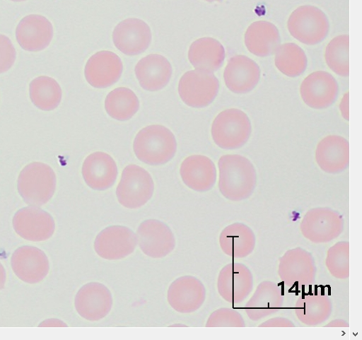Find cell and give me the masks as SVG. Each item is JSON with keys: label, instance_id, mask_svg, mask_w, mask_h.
<instances>
[{"label": "cell", "instance_id": "cell-30", "mask_svg": "<svg viewBox=\"0 0 362 340\" xmlns=\"http://www.w3.org/2000/svg\"><path fill=\"white\" fill-rule=\"evenodd\" d=\"M339 110L343 118L346 120H349V93H346L339 105Z\"/></svg>", "mask_w": 362, "mask_h": 340}, {"label": "cell", "instance_id": "cell-25", "mask_svg": "<svg viewBox=\"0 0 362 340\" xmlns=\"http://www.w3.org/2000/svg\"><path fill=\"white\" fill-rule=\"evenodd\" d=\"M33 103L42 111L57 109L62 100V90L57 81L48 76H40L32 81L30 86Z\"/></svg>", "mask_w": 362, "mask_h": 340}, {"label": "cell", "instance_id": "cell-2", "mask_svg": "<svg viewBox=\"0 0 362 340\" xmlns=\"http://www.w3.org/2000/svg\"><path fill=\"white\" fill-rule=\"evenodd\" d=\"M219 187L228 198L240 199L247 196L256 182V171L247 158L240 155H226L218 161Z\"/></svg>", "mask_w": 362, "mask_h": 340}, {"label": "cell", "instance_id": "cell-24", "mask_svg": "<svg viewBox=\"0 0 362 340\" xmlns=\"http://www.w3.org/2000/svg\"><path fill=\"white\" fill-rule=\"evenodd\" d=\"M188 58L196 70L213 74L222 67L226 52L218 40L204 37L192 44Z\"/></svg>", "mask_w": 362, "mask_h": 340}, {"label": "cell", "instance_id": "cell-15", "mask_svg": "<svg viewBox=\"0 0 362 340\" xmlns=\"http://www.w3.org/2000/svg\"><path fill=\"white\" fill-rule=\"evenodd\" d=\"M260 77L259 66L251 59L243 55L232 57L223 74L227 88L237 95H245L252 91L258 85Z\"/></svg>", "mask_w": 362, "mask_h": 340}, {"label": "cell", "instance_id": "cell-7", "mask_svg": "<svg viewBox=\"0 0 362 340\" xmlns=\"http://www.w3.org/2000/svg\"><path fill=\"white\" fill-rule=\"evenodd\" d=\"M219 81L211 73L191 71L181 78L178 92L189 107L204 108L210 105L219 91Z\"/></svg>", "mask_w": 362, "mask_h": 340}, {"label": "cell", "instance_id": "cell-19", "mask_svg": "<svg viewBox=\"0 0 362 340\" xmlns=\"http://www.w3.org/2000/svg\"><path fill=\"white\" fill-rule=\"evenodd\" d=\"M82 173L88 187L94 190L105 191L115 184L118 176V168L110 155L96 152L86 159Z\"/></svg>", "mask_w": 362, "mask_h": 340}, {"label": "cell", "instance_id": "cell-28", "mask_svg": "<svg viewBox=\"0 0 362 340\" xmlns=\"http://www.w3.org/2000/svg\"><path fill=\"white\" fill-rule=\"evenodd\" d=\"M349 37L340 35L332 39L327 45L325 59L327 66L337 76L349 75Z\"/></svg>", "mask_w": 362, "mask_h": 340}, {"label": "cell", "instance_id": "cell-32", "mask_svg": "<svg viewBox=\"0 0 362 340\" xmlns=\"http://www.w3.org/2000/svg\"><path fill=\"white\" fill-rule=\"evenodd\" d=\"M204 1L209 2V3H213V2H221L222 0H204Z\"/></svg>", "mask_w": 362, "mask_h": 340}, {"label": "cell", "instance_id": "cell-20", "mask_svg": "<svg viewBox=\"0 0 362 340\" xmlns=\"http://www.w3.org/2000/svg\"><path fill=\"white\" fill-rule=\"evenodd\" d=\"M315 160L324 172L337 174L347 168L349 163V144L344 138L330 135L322 139L315 151Z\"/></svg>", "mask_w": 362, "mask_h": 340}, {"label": "cell", "instance_id": "cell-17", "mask_svg": "<svg viewBox=\"0 0 362 340\" xmlns=\"http://www.w3.org/2000/svg\"><path fill=\"white\" fill-rule=\"evenodd\" d=\"M54 37V28L45 17L30 15L24 18L16 30V38L25 51L38 52L45 50Z\"/></svg>", "mask_w": 362, "mask_h": 340}, {"label": "cell", "instance_id": "cell-23", "mask_svg": "<svg viewBox=\"0 0 362 340\" xmlns=\"http://www.w3.org/2000/svg\"><path fill=\"white\" fill-rule=\"evenodd\" d=\"M281 38L277 28L267 21H257L247 28L245 45L247 50L257 57H268L275 54Z\"/></svg>", "mask_w": 362, "mask_h": 340}, {"label": "cell", "instance_id": "cell-6", "mask_svg": "<svg viewBox=\"0 0 362 340\" xmlns=\"http://www.w3.org/2000/svg\"><path fill=\"white\" fill-rule=\"evenodd\" d=\"M154 189V182L150 173L138 165H129L122 172L116 194L124 207L138 209L151 200Z\"/></svg>", "mask_w": 362, "mask_h": 340}, {"label": "cell", "instance_id": "cell-8", "mask_svg": "<svg viewBox=\"0 0 362 340\" xmlns=\"http://www.w3.org/2000/svg\"><path fill=\"white\" fill-rule=\"evenodd\" d=\"M137 245L136 234L132 229L122 225H112L97 235L94 247L100 257L117 261L131 255Z\"/></svg>", "mask_w": 362, "mask_h": 340}, {"label": "cell", "instance_id": "cell-5", "mask_svg": "<svg viewBox=\"0 0 362 340\" xmlns=\"http://www.w3.org/2000/svg\"><path fill=\"white\" fill-rule=\"evenodd\" d=\"M287 28L294 39L303 45L313 46L327 37L329 23L321 10L315 6H303L291 13Z\"/></svg>", "mask_w": 362, "mask_h": 340}, {"label": "cell", "instance_id": "cell-18", "mask_svg": "<svg viewBox=\"0 0 362 340\" xmlns=\"http://www.w3.org/2000/svg\"><path fill=\"white\" fill-rule=\"evenodd\" d=\"M205 298L202 283L192 276H183L175 280L168 291L170 306L180 313H190L198 310Z\"/></svg>", "mask_w": 362, "mask_h": 340}, {"label": "cell", "instance_id": "cell-4", "mask_svg": "<svg viewBox=\"0 0 362 340\" xmlns=\"http://www.w3.org/2000/svg\"><path fill=\"white\" fill-rule=\"evenodd\" d=\"M252 133V125L247 115L238 109H228L221 112L211 127L214 143L223 150L232 151L245 146Z\"/></svg>", "mask_w": 362, "mask_h": 340}, {"label": "cell", "instance_id": "cell-9", "mask_svg": "<svg viewBox=\"0 0 362 340\" xmlns=\"http://www.w3.org/2000/svg\"><path fill=\"white\" fill-rule=\"evenodd\" d=\"M136 236L142 252L151 258H163L175 248L173 232L166 223L159 220L143 221L137 229Z\"/></svg>", "mask_w": 362, "mask_h": 340}, {"label": "cell", "instance_id": "cell-33", "mask_svg": "<svg viewBox=\"0 0 362 340\" xmlns=\"http://www.w3.org/2000/svg\"><path fill=\"white\" fill-rule=\"evenodd\" d=\"M11 1L20 3V2L26 1V0H11Z\"/></svg>", "mask_w": 362, "mask_h": 340}, {"label": "cell", "instance_id": "cell-12", "mask_svg": "<svg viewBox=\"0 0 362 340\" xmlns=\"http://www.w3.org/2000/svg\"><path fill=\"white\" fill-rule=\"evenodd\" d=\"M300 93L307 106L314 110H324L335 102L339 94V86L331 74L316 71L303 80Z\"/></svg>", "mask_w": 362, "mask_h": 340}, {"label": "cell", "instance_id": "cell-14", "mask_svg": "<svg viewBox=\"0 0 362 340\" xmlns=\"http://www.w3.org/2000/svg\"><path fill=\"white\" fill-rule=\"evenodd\" d=\"M11 265L20 279L31 284L43 281L50 269L46 253L37 247L28 245L16 250L12 255Z\"/></svg>", "mask_w": 362, "mask_h": 340}, {"label": "cell", "instance_id": "cell-21", "mask_svg": "<svg viewBox=\"0 0 362 340\" xmlns=\"http://www.w3.org/2000/svg\"><path fill=\"white\" fill-rule=\"evenodd\" d=\"M135 74L142 88L156 92L168 86L173 75V68L165 57L151 54L137 64Z\"/></svg>", "mask_w": 362, "mask_h": 340}, {"label": "cell", "instance_id": "cell-31", "mask_svg": "<svg viewBox=\"0 0 362 340\" xmlns=\"http://www.w3.org/2000/svg\"><path fill=\"white\" fill-rule=\"evenodd\" d=\"M7 280L6 271L4 265L0 263V290L5 288Z\"/></svg>", "mask_w": 362, "mask_h": 340}, {"label": "cell", "instance_id": "cell-13", "mask_svg": "<svg viewBox=\"0 0 362 340\" xmlns=\"http://www.w3.org/2000/svg\"><path fill=\"white\" fill-rule=\"evenodd\" d=\"M152 33L143 20L129 18L120 23L113 32V42L118 50L127 56H137L151 45Z\"/></svg>", "mask_w": 362, "mask_h": 340}, {"label": "cell", "instance_id": "cell-1", "mask_svg": "<svg viewBox=\"0 0 362 340\" xmlns=\"http://www.w3.org/2000/svg\"><path fill=\"white\" fill-rule=\"evenodd\" d=\"M134 153L141 162L161 165L170 161L177 151V141L168 128L152 125L143 129L135 138Z\"/></svg>", "mask_w": 362, "mask_h": 340}, {"label": "cell", "instance_id": "cell-3", "mask_svg": "<svg viewBox=\"0 0 362 340\" xmlns=\"http://www.w3.org/2000/svg\"><path fill=\"white\" fill-rule=\"evenodd\" d=\"M18 189L26 204L38 207L44 206L55 194L56 174L47 164L33 163L21 171Z\"/></svg>", "mask_w": 362, "mask_h": 340}, {"label": "cell", "instance_id": "cell-16", "mask_svg": "<svg viewBox=\"0 0 362 340\" xmlns=\"http://www.w3.org/2000/svg\"><path fill=\"white\" fill-rule=\"evenodd\" d=\"M123 73L121 59L115 53L103 51L88 60L85 76L88 83L95 88L104 89L115 85Z\"/></svg>", "mask_w": 362, "mask_h": 340}, {"label": "cell", "instance_id": "cell-29", "mask_svg": "<svg viewBox=\"0 0 362 340\" xmlns=\"http://www.w3.org/2000/svg\"><path fill=\"white\" fill-rule=\"evenodd\" d=\"M16 58V49L11 40L8 37L0 35V74L11 70Z\"/></svg>", "mask_w": 362, "mask_h": 340}, {"label": "cell", "instance_id": "cell-22", "mask_svg": "<svg viewBox=\"0 0 362 340\" xmlns=\"http://www.w3.org/2000/svg\"><path fill=\"white\" fill-rule=\"evenodd\" d=\"M180 175L186 186L197 192H206L214 185L216 169L214 162L204 156H192L182 163Z\"/></svg>", "mask_w": 362, "mask_h": 340}, {"label": "cell", "instance_id": "cell-27", "mask_svg": "<svg viewBox=\"0 0 362 340\" xmlns=\"http://www.w3.org/2000/svg\"><path fill=\"white\" fill-rule=\"evenodd\" d=\"M274 63L282 74L296 78L305 71L308 59L300 47L293 43H287L280 45L276 51Z\"/></svg>", "mask_w": 362, "mask_h": 340}, {"label": "cell", "instance_id": "cell-10", "mask_svg": "<svg viewBox=\"0 0 362 340\" xmlns=\"http://www.w3.org/2000/svg\"><path fill=\"white\" fill-rule=\"evenodd\" d=\"M13 227L21 238L32 242H42L54 234L56 223L48 212L30 206L19 210L13 218Z\"/></svg>", "mask_w": 362, "mask_h": 340}, {"label": "cell", "instance_id": "cell-11", "mask_svg": "<svg viewBox=\"0 0 362 340\" xmlns=\"http://www.w3.org/2000/svg\"><path fill=\"white\" fill-rule=\"evenodd\" d=\"M113 305L112 294L110 289L99 282H90L83 286L75 298L78 313L89 321L105 318Z\"/></svg>", "mask_w": 362, "mask_h": 340}, {"label": "cell", "instance_id": "cell-26", "mask_svg": "<svg viewBox=\"0 0 362 340\" xmlns=\"http://www.w3.org/2000/svg\"><path fill=\"white\" fill-rule=\"evenodd\" d=\"M138 97L130 89L119 88L112 91L105 100V110L113 119L126 122L139 110Z\"/></svg>", "mask_w": 362, "mask_h": 340}]
</instances>
